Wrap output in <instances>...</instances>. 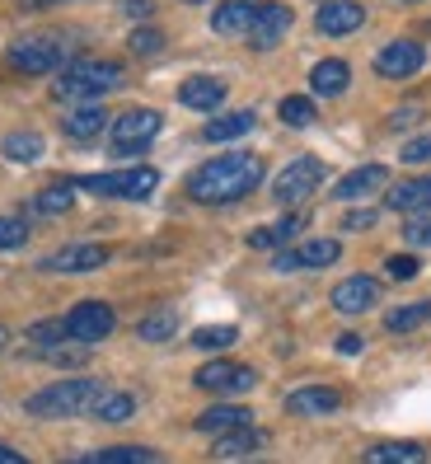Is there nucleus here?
Returning a JSON list of instances; mask_svg holds the SVG:
<instances>
[{
	"label": "nucleus",
	"mask_w": 431,
	"mask_h": 464,
	"mask_svg": "<svg viewBox=\"0 0 431 464\" xmlns=\"http://www.w3.org/2000/svg\"><path fill=\"white\" fill-rule=\"evenodd\" d=\"M263 174L267 169L254 150H225V155H216L187 174V198L202 207H230L239 198H249L263 183Z\"/></svg>",
	"instance_id": "1"
},
{
	"label": "nucleus",
	"mask_w": 431,
	"mask_h": 464,
	"mask_svg": "<svg viewBox=\"0 0 431 464\" xmlns=\"http://www.w3.org/2000/svg\"><path fill=\"white\" fill-rule=\"evenodd\" d=\"M127 85V71L122 62H103V57H85V62H71L57 80H52V99L62 103H94L99 94Z\"/></svg>",
	"instance_id": "2"
},
{
	"label": "nucleus",
	"mask_w": 431,
	"mask_h": 464,
	"mask_svg": "<svg viewBox=\"0 0 431 464\" xmlns=\"http://www.w3.org/2000/svg\"><path fill=\"white\" fill-rule=\"evenodd\" d=\"M103 399V385L90 375H71V380H57L29 399V413L34 418H75V413H94V403Z\"/></svg>",
	"instance_id": "3"
},
{
	"label": "nucleus",
	"mask_w": 431,
	"mask_h": 464,
	"mask_svg": "<svg viewBox=\"0 0 431 464\" xmlns=\"http://www.w3.org/2000/svg\"><path fill=\"white\" fill-rule=\"evenodd\" d=\"M155 183H159V169H150V165L108 169V174H80V179H75L80 193H94V198H127V202L150 198Z\"/></svg>",
	"instance_id": "4"
},
{
	"label": "nucleus",
	"mask_w": 431,
	"mask_h": 464,
	"mask_svg": "<svg viewBox=\"0 0 431 464\" xmlns=\"http://www.w3.org/2000/svg\"><path fill=\"white\" fill-rule=\"evenodd\" d=\"M10 66L19 75H62L71 66L66 57V38L57 34H34V38H19L10 47Z\"/></svg>",
	"instance_id": "5"
},
{
	"label": "nucleus",
	"mask_w": 431,
	"mask_h": 464,
	"mask_svg": "<svg viewBox=\"0 0 431 464\" xmlns=\"http://www.w3.org/2000/svg\"><path fill=\"white\" fill-rule=\"evenodd\" d=\"M165 131V118L155 113V108H127V113L113 122V155L118 160H131V155H146L155 146V136Z\"/></svg>",
	"instance_id": "6"
},
{
	"label": "nucleus",
	"mask_w": 431,
	"mask_h": 464,
	"mask_svg": "<svg viewBox=\"0 0 431 464\" xmlns=\"http://www.w3.org/2000/svg\"><path fill=\"white\" fill-rule=\"evenodd\" d=\"M319 183H323V160L314 155H301V160H291V165L273 179V198L282 207H295V202H305L319 193Z\"/></svg>",
	"instance_id": "7"
},
{
	"label": "nucleus",
	"mask_w": 431,
	"mask_h": 464,
	"mask_svg": "<svg viewBox=\"0 0 431 464\" xmlns=\"http://www.w3.org/2000/svg\"><path fill=\"white\" fill-rule=\"evenodd\" d=\"M62 324H66V338L71 343L94 347V343H103L108 334L118 329V314H113V305H103V300H80V305Z\"/></svg>",
	"instance_id": "8"
},
{
	"label": "nucleus",
	"mask_w": 431,
	"mask_h": 464,
	"mask_svg": "<svg viewBox=\"0 0 431 464\" xmlns=\"http://www.w3.org/2000/svg\"><path fill=\"white\" fill-rule=\"evenodd\" d=\"M193 385L206 394H249L258 385V371L244 362H206V366H197Z\"/></svg>",
	"instance_id": "9"
},
{
	"label": "nucleus",
	"mask_w": 431,
	"mask_h": 464,
	"mask_svg": "<svg viewBox=\"0 0 431 464\" xmlns=\"http://www.w3.org/2000/svg\"><path fill=\"white\" fill-rule=\"evenodd\" d=\"M426 66V47L417 38H398V43H385L380 57H375V75L385 80H408Z\"/></svg>",
	"instance_id": "10"
},
{
	"label": "nucleus",
	"mask_w": 431,
	"mask_h": 464,
	"mask_svg": "<svg viewBox=\"0 0 431 464\" xmlns=\"http://www.w3.org/2000/svg\"><path fill=\"white\" fill-rule=\"evenodd\" d=\"M361 24H366L361 0H323V5L314 10V29L323 38H347V34H357Z\"/></svg>",
	"instance_id": "11"
},
{
	"label": "nucleus",
	"mask_w": 431,
	"mask_h": 464,
	"mask_svg": "<svg viewBox=\"0 0 431 464\" xmlns=\"http://www.w3.org/2000/svg\"><path fill=\"white\" fill-rule=\"evenodd\" d=\"M342 258V244L338 239H301V244H291V249L277 254V267L282 272H295V267H333Z\"/></svg>",
	"instance_id": "12"
},
{
	"label": "nucleus",
	"mask_w": 431,
	"mask_h": 464,
	"mask_svg": "<svg viewBox=\"0 0 431 464\" xmlns=\"http://www.w3.org/2000/svg\"><path fill=\"white\" fill-rule=\"evenodd\" d=\"M375 300H380V282H375L370 272H352V277H342L333 286V310L338 314H366Z\"/></svg>",
	"instance_id": "13"
},
{
	"label": "nucleus",
	"mask_w": 431,
	"mask_h": 464,
	"mask_svg": "<svg viewBox=\"0 0 431 464\" xmlns=\"http://www.w3.org/2000/svg\"><path fill=\"white\" fill-rule=\"evenodd\" d=\"M338 408H342L338 385H301L286 394V413H295V418H323V413H338Z\"/></svg>",
	"instance_id": "14"
},
{
	"label": "nucleus",
	"mask_w": 431,
	"mask_h": 464,
	"mask_svg": "<svg viewBox=\"0 0 431 464\" xmlns=\"http://www.w3.org/2000/svg\"><path fill=\"white\" fill-rule=\"evenodd\" d=\"M108 254L113 249H103V244H66V249L43 258V272H94L108 263Z\"/></svg>",
	"instance_id": "15"
},
{
	"label": "nucleus",
	"mask_w": 431,
	"mask_h": 464,
	"mask_svg": "<svg viewBox=\"0 0 431 464\" xmlns=\"http://www.w3.org/2000/svg\"><path fill=\"white\" fill-rule=\"evenodd\" d=\"M230 94H225V80H216V75H187L183 85H178V103L183 108H193V113H216Z\"/></svg>",
	"instance_id": "16"
},
{
	"label": "nucleus",
	"mask_w": 431,
	"mask_h": 464,
	"mask_svg": "<svg viewBox=\"0 0 431 464\" xmlns=\"http://www.w3.org/2000/svg\"><path fill=\"white\" fill-rule=\"evenodd\" d=\"M295 24V14H291V5H282V0H267V5H258V24H254V34H249V43L258 47V52H267V47H277L282 38H286V29Z\"/></svg>",
	"instance_id": "17"
},
{
	"label": "nucleus",
	"mask_w": 431,
	"mask_h": 464,
	"mask_svg": "<svg viewBox=\"0 0 431 464\" xmlns=\"http://www.w3.org/2000/svg\"><path fill=\"white\" fill-rule=\"evenodd\" d=\"M254 24H258V0H225L211 14V29L221 38H249Z\"/></svg>",
	"instance_id": "18"
},
{
	"label": "nucleus",
	"mask_w": 431,
	"mask_h": 464,
	"mask_svg": "<svg viewBox=\"0 0 431 464\" xmlns=\"http://www.w3.org/2000/svg\"><path fill=\"white\" fill-rule=\"evenodd\" d=\"M305 226H310V211H291V216H282V221H273V226L249 230V249H291V239L301 235Z\"/></svg>",
	"instance_id": "19"
},
{
	"label": "nucleus",
	"mask_w": 431,
	"mask_h": 464,
	"mask_svg": "<svg viewBox=\"0 0 431 464\" xmlns=\"http://www.w3.org/2000/svg\"><path fill=\"white\" fill-rule=\"evenodd\" d=\"M62 131L71 136L75 146H90L94 136H103V131H108V113H103V103H80V108H71V113L62 118Z\"/></svg>",
	"instance_id": "20"
},
{
	"label": "nucleus",
	"mask_w": 431,
	"mask_h": 464,
	"mask_svg": "<svg viewBox=\"0 0 431 464\" xmlns=\"http://www.w3.org/2000/svg\"><path fill=\"white\" fill-rule=\"evenodd\" d=\"M385 211H431V174H417V179H403L385 193Z\"/></svg>",
	"instance_id": "21"
},
{
	"label": "nucleus",
	"mask_w": 431,
	"mask_h": 464,
	"mask_svg": "<svg viewBox=\"0 0 431 464\" xmlns=\"http://www.w3.org/2000/svg\"><path fill=\"white\" fill-rule=\"evenodd\" d=\"M385 183H389V169H385V165H361V169H352L347 179L333 183V198H338V202H357V198L380 193Z\"/></svg>",
	"instance_id": "22"
},
{
	"label": "nucleus",
	"mask_w": 431,
	"mask_h": 464,
	"mask_svg": "<svg viewBox=\"0 0 431 464\" xmlns=\"http://www.w3.org/2000/svg\"><path fill=\"white\" fill-rule=\"evenodd\" d=\"M239 427H254V413L244 403H211L206 413L197 418L202 436H225V431H239Z\"/></svg>",
	"instance_id": "23"
},
{
	"label": "nucleus",
	"mask_w": 431,
	"mask_h": 464,
	"mask_svg": "<svg viewBox=\"0 0 431 464\" xmlns=\"http://www.w3.org/2000/svg\"><path fill=\"white\" fill-rule=\"evenodd\" d=\"M347 85H352V66H347L342 57H323V62H314V71H310V90H314L319 99H333V94H342Z\"/></svg>",
	"instance_id": "24"
},
{
	"label": "nucleus",
	"mask_w": 431,
	"mask_h": 464,
	"mask_svg": "<svg viewBox=\"0 0 431 464\" xmlns=\"http://www.w3.org/2000/svg\"><path fill=\"white\" fill-rule=\"evenodd\" d=\"M66 464H165V455L150 450V446H108V450H90V455H75Z\"/></svg>",
	"instance_id": "25"
},
{
	"label": "nucleus",
	"mask_w": 431,
	"mask_h": 464,
	"mask_svg": "<svg viewBox=\"0 0 431 464\" xmlns=\"http://www.w3.org/2000/svg\"><path fill=\"white\" fill-rule=\"evenodd\" d=\"M431 450L422 441H380L361 455V464H426Z\"/></svg>",
	"instance_id": "26"
},
{
	"label": "nucleus",
	"mask_w": 431,
	"mask_h": 464,
	"mask_svg": "<svg viewBox=\"0 0 431 464\" xmlns=\"http://www.w3.org/2000/svg\"><path fill=\"white\" fill-rule=\"evenodd\" d=\"M267 446V431L258 427H239V431H225V436H216L211 441V455L216 459H239V455H254Z\"/></svg>",
	"instance_id": "27"
},
{
	"label": "nucleus",
	"mask_w": 431,
	"mask_h": 464,
	"mask_svg": "<svg viewBox=\"0 0 431 464\" xmlns=\"http://www.w3.org/2000/svg\"><path fill=\"white\" fill-rule=\"evenodd\" d=\"M254 113L244 108V113H221V118H211L206 127H202V141L206 146H225V141H239V136H249L254 131Z\"/></svg>",
	"instance_id": "28"
},
{
	"label": "nucleus",
	"mask_w": 431,
	"mask_h": 464,
	"mask_svg": "<svg viewBox=\"0 0 431 464\" xmlns=\"http://www.w3.org/2000/svg\"><path fill=\"white\" fill-rule=\"evenodd\" d=\"M75 179H57V183H47L43 193H34V202H29V211H38V216H66V211H75Z\"/></svg>",
	"instance_id": "29"
},
{
	"label": "nucleus",
	"mask_w": 431,
	"mask_h": 464,
	"mask_svg": "<svg viewBox=\"0 0 431 464\" xmlns=\"http://www.w3.org/2000/svg\"><path fill=\"white\" fill-rule=\"evenodd\" d=\"M94 418H99V422H127V418H137V394L103 390V399L94 403Z\"/></svg>",
	"instance_id": "30"
},
{
	"label": "nucleus",
	"mask_w": 431,
	"mask_h": 464,
	"mask_svg": "<svg viewBox=\"0 0 431 464\" xmlns=\"http://www.w3.org/2000/svg\"><path fill=\"white\" fill-rule=\"evenodd\" d=\"M0 150H5V160H14V165H34V160H43V136L38 131H10L5 141H0Z\"/></svg>",
	"instance_id": "31"
},
{
	"label": "nucleus",
	"mask_w": 431,
	"mask_h": 464,
	"mask_svg": "<svg viewBox=\"0 0 431 464\" xmlns=\"http://www.w3.org/2000/svg\"><path fill=\"white\" fill-rule=\"evenodd\" d=\"M426 319H431V300H417V305L389 310V314H385V329H389V334H413V329H422Z\"/></svg>",
	"instance_id": "32"
},
{
	"label": "nucleus",
	"mask_w": 431,
	"mask_h": 464,
	"mask_svg": "<svg viewBox=\"0 0 431 464\" xmlns=\"http://www.w3.org/2000/svg\"><path fill=\"white\" fill-rule=\"evenodd\" d=\"M174 334H178V314L174 310H155V314H146L137 324V338L141 343H169Z\"/></svg>",
	"instance_id": "33"
},
{
	"label": "nucleus",
	"mask_w": 431,
	"mask_h": 464,
	"mask_svg": "<svg viewBox=\"0 0 431 464\" xmlns=\"http://www.w3.org/2000/svg\"><path fill=\"white\" fill-rule=\"evenodd\" d=\"M187 343H193L197 352H225V347L239 343V329H235V324H206V329H197Z\"/></svg>",
	"instance_id": "34"
},
{
	"label": "nucleus",
	"mask_w": 431,
	"mask_h": 464,
	"mask_svg": "<svg viewBox=\"0 0 431 464\" xmlns=\"http://www.w3.org/2000/svg\"><path fill=\"white\" fill-rule=\"evenodd\" d=\"M43 362H47V366H62V371H80L90 357H85V343H71V338H66V343H57V347H47Z\"/></svg>",
	"instance_id": "35"
},
{
	"label": "nucleus",
	"mask_w": 431,
	"mask_h": 464,
	"mask_svg": "<svg viewBox=\"0 0 431 464\" xmlns=\"http://www.w3.org/2000/svg\"><path fill=\"white\" fill-rule=\"evenodd\" d=\"M127 47L137 52V57H155V52H165V34H159L155 24H137L131 38H127Z\"/></svg>",
	"instance_id": "36"
},
{
	"label": "nucleus",
	"mask_w": 431,
	"mask_h": 464,
	"mask_svg": "<svg viewBox=\"0 0 431 464\" xmlns=\"http://www.w3.org/2000/svg\"><path fill=\"white\" fill-rule=\"evenodd\" d=\"M24 244H29V221L24 216H0V254L24 249Z\"/></svg>",
	"instance_id": "37"
},
{
	"label": "nucleus",
	"mask_w": 431,
	"mask_h": 464,
	"mask_svg": "<svg viewBox=\"0 0 431 464\" xmlns=\"http://www.w3.org/2000/svg\"><path fill=\"white\" fill-rule=\"evenodd\" d=\"M282 122L286 127H310L314 122V99H301V94H291V99H282Z\"/></svg>",
	"instance_id": "38"
},
{
	"label": "nucleus",
	"mask_w": 431,
	"mask_h": 464,
	"mask_svg": "<svg viewBox=\"0 0 431 464\" xmlns=\"http://www.w3.org/2000/svg\"><path fill=\"white\" fill-rule=\"evenodd\" d=\"M403 244L408 249H431V211H417L403 221Z\"/></svg>",
	"instance_id": "39"
},
{
	"label": "nucleus",
	"mask_w": 431,
	"mask_h": 464,
	"mask_svg": "<svg viewBox=\"0 0 431 464\" xmlns=\"http://www.w3.org/2000/svg\"><path fill=\"white\" fill-rule=\"evenodd\" d=\"M29 338L38 343V352H47V347L66 343V324H62V319H38L34 329H29Z\"/></svg>",
	"instance_id": "40"
},
{
	"label": "nucleus",
	"mask_w": 431,
	"mask_h": 464,
	"mask_svg": "<svg viewBox=\"0 0 431 464\" xmlns=\"http://www.w3.org/2000/svg\"><path fill=\"white\" fill-rule=\"evenodd\" d=\"M403 165H426V160H431V131L426 136H413V141H403Z\"/></svg>",
	"instance_id": "41"
},
{
	"label": "nucleus",
	"mask_w": 431,
	"mask_h": 464,
	"mask_svg": "<svg viewBox=\"0 0 431 464\" xmlns=\"http://www.w3.org/2000/svg\"><path fill=\"white\" fill-rule=\"evenodd\" d=\"M385 267H389V277H394V282H408V277H417V258H413V254H398V258H389Z\"/></svg>",
	"instance_id": "42"
},
{
	"label": "nucleus",
	"mask_w": 431,
	"mask_h": 464,
	"mask_svg": "<svg viewBox=\"0 0 431 464\" xmlns=\"http://www.w3.org/2000/svg\"><path fill=\"white\" fill-rule=\"evenodd\" d=\"M375 221H380V211H347L342 216V230H370Z\"/></svg>",
	"instance_id": "43"
},
{
	"label": "nucleus",
	"mask_w": 431,
	"mask_h": 464,
	"mask_svg": "<svg viewBox=\"0 0 431 464\" xmlns=\"http://www.w3.org/2000/svg\"><path fill=\"white\" fill-rule=\"evenodd\" d=\"M127 14H131V19H150L155 5H150V0H127Z\"/></svg>",
	"instance_id": "44"
},
{
	"label": "nucleus",
	"mask_w": 431,
	"mask_h": 464,
	"mask_svg": "<svg viewBox=\"0 0 431 464\" xmlns=\"http://www.w3.org/2000/svg\"><path fill=\"white\" fill-rule=\"evenodd\" d=\"M338 352H342V357H357V352H361V338H357V334H342V338H338Z\"/></svg>",
	"instance_id": "45"
},
{
	"label": "nucleus",
	"mask_w": 431,
	"mask_h": 464,
	"mask_svg": "<svg viewBox=\"0 0 431 464\" xmlns=\"http://www.w3.org/2000/svg\"><path fill=\"white\" fill-rule=\"evenodd\" d=\"M417 118H422V108H403V113L389 118V127H408V122H417Z\"/></svg>",
	"instance_id": "46"
},
{
	"label": "nucleus",
	"mask_w": 431,
	"mask_h": 464,
	"mask_svg": "<svg viewBox=\"0 0 431 464\" xmlns=\"http://www.w3.org/2000/svg\"><path fill=\"white\" fill-rule=\"evenodd\" d=\"M0 464H29L19 450H10V446H0Z\"/></svg>",
	"instance_id": "47"
},
{
	"label": "nucleus",
	"mask_w": 431,
	"mask_h": 464,
	"mask_svg": "<svg viewBox=\"0 0 431 464\" xmlns=\"http://www.w3.org/2000/svg\"><path fill=\"white\" fill-rule=\"evenodd\" d=\"M29 10H43V5H66V0H24Z\"/></svg>",
	"instance_id": "48"
},
{
	"label": "nucleus",
	"mask_w": 431,
	"mask_h": 464,
	"mask_svg": "<svg viewBox=\"0 0 431 464\" xmlns=\"http://www.w3.org/2000/svg\"><path fill=\"white\" fill-rule=\"evenodd\" d=\"M10 343V334H5V324H0V347H5Z\"/></svg>",
	"instance_id": "49"
},
{
	"label": "nucleus",
	"mask_w": 431,
	"mask_h": 464,
	"mask_svg": "<svg viewBox=\"0 0 431 464\" xmlns=\"http://www.w3.org/2000/svg\"><path fill=\"white\" fill-rule=\"evenodd\" d=\"M183 5H202V0H183Z\"/></svg>",
	"instance_id": "50"
},
{
	"label": "nucleus",
	"mask_w": 431,
	"mask_h": 464,
	"mask_svg": "<svg viewBox=\"0 0 431 464\" xmlns=\"http://www.w3.org/2000/svg\"><path fill=\"white\" fill-rule=\"evenodd\" d=\"M398 5H417V0H398Z\"/></svg>",
	"instance_id": "51"
}]
</instances>
